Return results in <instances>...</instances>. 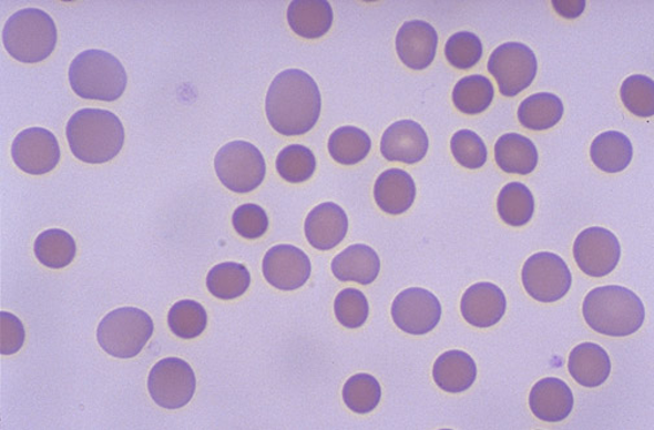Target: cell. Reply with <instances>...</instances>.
<instances>
[{"label":"cell","mask_w":654,"mask_h":430,"mask_svg":"<svg viewBox=\"0 0 654 430\" xmlns=\"http://www.w3.org/2000/svg\"><path fill=\"white\" fill-rule=\"evenodd\" d=\"M316 81L300 70L280 72L266 94V117L277 133L294 137L314 130L321 113Z\"/></svg>","instance_id":"6da1fadb"},{"label":"cell","mask_w":654,"mask_h":430,"mask_svg":"<svg viewBox=\"0 0 654 430\" xmlns=\"http://www.w3.org/2000/svg\"><path fill=\"white\" fill-rule=\"evenodd\" d=\"M67 139L72 153L88 164L115 160L124 146L125 131L120 119L106 110L83 109L67 124Z\"/></svg>","instance_id":"7a4b0ae2"},{"label":"cell","mask_w":654,"mask_h":430,"mask_svg":"<svg viewBox=\"0 0 654 430\" xmlns=\"http://www.w3.org/2000/svg\"><path fill=\"white\" fill-rule=\"evenodd\" d=\"M583 316L592 330L610 337H627L643 327L645 308L634 291L610 285L593 289L583 301Z\"/></svg>","instance_id":"3957f363"},{"label":"cell","mask_w":654,"mask_h":430,"mask_svg":"<svg viewBox=\"0 0 654 430\" xmlns=\"http://www.w3.org/2000/svg\"><path fill=\"white\" fill-rule=\"evenodd\" d=\"M73 92L83 100L115 102L124 94L127 74L120 60L103 50H86L70 66Z\"/></svg>","instance_id":"277c9868"},{"label":"cell","mask_w":654,"mask_h":430,"mask_svg":"<svg viewBox=\"0 0 654 430\" xmlns=\"http://www.w3.org/2000/svg\"><path fill=\"white\" fill-rule=\"evenodd\" d=\"M57 42L55 21L42 10H20L7 20L3 29L7 52L21 63L42 62L55 50Z\"/></svg>","instance_id":"5b68a950"},{"label":"cell","mask_w":654,"mask_h":430,"mask_svg":"<svg viewBox=\"0 0 654 430\" xmlns=\"http://www.w3.org/2000/svg\"><path fill=\"white\" fill-rule=\"evenodd\" d=\"M154 335V321L135 307L117 308L99 324L98 342L110 356L131 359L143 350Z\"/></svg>","instance_id":"8992f818"},{"label":"cell","mask_w":654,"mask_h":430,"mask_svg":"<svg viewBox=\"0 0 654 430\" xmlns=\"http://www.w3.org/2000/svg\"><path fill=\"white\" fill-rule=\"evenodd\" d=\"M215 170L225 187L245 194L263 184L266 164L260 150L253 143L234 141L219 149Z\"/></svg>","instance_id":"52a82bcc"},{"label":"cell","mask_w":654,"mask_h":430,"mask_svg":"<svg viewBox=\"0 0 654 430\" xmlns=\"http://www.w3.org/2000/svg\"><path fill=\"white\" fill-rule=\"evenodd\" d=\"M487 68L497 80L500 93L512 98L534 82L538 60L535 52L527 44L508 42L493 50Z\"/></svg>","instance_id":"ba28073f"},{"label":"cell","mask_w":654,"mask_h":430,"mask_svg":"<svg viewBox=\"0 0 654 430\" xmlns=\"http://www.w3.org/2000/svg\"><path fill=\"white\" fill-rule=\"evenodd\" d=\"M522 284L531 298L553 304L572 288L573 276L561 256L543 252L530 256L522 268Z\"/></svg>","instance_id":"9c48e42d"},{"label":"cell","mask_w":654,"mask_h":430,"mask_svg":"<svg viewBox=\"0 0 654 430\" xmlns=\"http://www.w3.org/2000/svg\"><path fill=\"white\" fill-rule=\"evenodd\" d=\"M195 390V373L185 360L166 358L151 369L149 391L154 402L163 409H182L192 401Z\"/></svg>","instance_id":"30bf717a"},{"label":"cell","mask_w":654,"mask_h":430,"mask_svg":"<svg viewBox=\"0 0 654 430\" xmlns=\"http://www.w3.org/2000/svg\"><path fill=\"white\" fill-rule=\"evenodd\" d=\"M574 259L583 274L596 278L605 277L619 266L620 240L611 231L592 226L578 234Z\"/></svg>","instance_id":"8fae6325"},{"label":"cell","mask_w":654,"mask_h":430,"mask_svg":"<svg viewBox=\"0 0 654 430\" xmlns=\"http://www.w3.org/2000/svg\"><path fill=\"white\" fill-rule=\"evenodd\" d=\"M392 320L408 335L423 336L436 329L442 319V305L429 290L410 288L395 298Z\"/></svg>","instance_id":"7c38bea8"},{"label":"cell","mask_w":654,"mask_h":430,"mask_svg":"<svg viewBox=\"0 0 654 430\" xmlns=\"http://www.w3.org/2000/svg\"><path fill=\"white\" fill-rule=\"evenodd\" d=\"M12 157L21 171L40 176L57 168L60 162L59 142L44 127H29L12 143Z\"/></svg>","instance_id":"4fadbf2b"},{"label":"cell","mask_w":654,"mask_h":430,"mask_svg":"<svg viewBox=\"0 0 654 430\" xmlns=\"http://www.w3.org/2000/svg\"><path fill=\"white\" fill-rule=\"evenodd\" d=\"M265 280L276 289L292 291L302 288L311 274L308 255L292 245H277L265 254Z\"/></svg>","instance_id":"5bb4252c"},{"label":"cell","mask_w":654,"mask_h":430,"mask_svg":"<svg viewBox=\"0 0 654 430\" xmlns=\"http://www.w3.org/2000/svg\"><path fill=\"white\" fill-rule=\"evenodd\" d=\"M429 151V137L413 120H400L387 127L380 140V153L389 162L416 164Z\"/></svg>","instance_id":"9a60e30c"},{"label":"cell","mask_w":654,"mask_h":430,"mask_svg":"<svg viewBox=\"0 0 654 430\" xmlns=\"http://www.w3.org/2000/svg\"><path fill=\"white\" fill-rule=\"evenodd\" d=\"M507 298L503 290L492 283H478L463 294L462 318L476 328H491L504 318Z\"/></svg>","instance_id":"2e32d148"},{"label":"cell","mask_w":654,"mask_h":430,"mask_svg":"<svg viewBox=\"0 0 654 430\" xmlns=\"http://www.w3.org/2000/svg\"><path fill=\"white\" fill-rule=\"evenodd\" d=\"M437 30L422 20L407 21L397 35L398 55L410 70H426L436 59Z\"/></svg>","instance_id":"e0dca14e"},{"label":"cell","mask_w":654,"mask_h":430,"mask_svg":"<svg viewBox=\"0 0 654 430\" xmlns=\"http://www.w3.org/2000/svg\"><path fill=\"white\" fill-rule=\"evenodd\" d=\"M348 216L336 203L327 202L311 209L306 221L308 243L319 252L331 250L347 236Z\"/></svg>","instance_id":"ac0fdd59"},{"label":"cell","mask_w":654,"mask_h":430,"mask_svg":"<svg viewBox=\"0 0 654 430\" xmlns=\"http://www.w3.org/2000/svg\"><path fill=\"white\" fill-rule=\"evenodd\" d=\"M529 405L539 420L560 422L572 413L574 395L565 381L558 377H545L531 389Z\"/></svg>","instance_id":"d6986e66"},{"label":"cell","mask_w":654,"mask_h":430,"mask_svg":"<svg viewBox=\"0 0 654 430\" xmlns=\"http://www.w3.org/2000/svg\"><path fill=\"white\" fill-rule=\"evenodd\" d=\"M417 188L408 172L391 168L380 173L375 185L377 205L386 214L401 215L413 206Z\"/></svg>","instance_id":"ffe728a7"},{"label":"cell","mask_w":654,"mask_h":430,"mask_svg":"<svg viewBox=\"0 0 654 430\" xmlns=\"http://www.w3.org/2000/svg\"><path fill=\"white\" fill-rule=\"evenodd\" d=\"M569 372L584 388H597L603 385L612 371L611 358L597 344L578 345L570 352Z\"/></svg>","instance_id":"44dd1931"},{"label":"cell","mask_w":654,"mask_h":430,"mask_svg":"<svg viewBox=\"0 0 654 430\" xmlns=\"http://www.w3.org/2000/svg\"><path fill=\"white\" fill-rule=\"evenodd\" d=\"M331 270L341 283L369 285L375 283L379 275V256L367 245H352L334 258Z\"/></svg>","instance_id":"7402d4cb"},{"label":"cell","mask_w":654,"mask_h":430,"mask_svg":"<svg viewBox=\"0 0 654 430\" xmlns=\"http://www.w3.org/2000/svg\"><path fill=\"white\" fill-rule=\"evenodd\" d=\"M432 377L447 393H463L477 380V365L466 351H447L433 365Z\"/></svg>","instance_id":"603a6c76"},{"label":"cell","mask_w":654,"mask_h":430,"mask_svg":"<svg viewBox=\"0 0 654 430\" xmlns=\"http://www.w3.org/2000/svg\"><path fill=\"white\" fill-rule=\"evenodd\" d=\"M333 19L331 6L326 0H294L287 9L288 25L307 40H317L329 32Z\"/></svg>","instance_id":"cb8c5ba5"},{"label":"cell","mask_w":654,"mask_h":430,"mask_svg":"<svg viewBox=\"0 0 654 430\" xmlns=\"http://www.w3.org/2000/svg\"><path fill=\"white\" fill-rule=\"evenodd\" d=\"M495 161L501 171L530 175L539 162L535 143L519 133H507L495 143Z\"/></svg>","instance_id":"d4e9b609"},{"label":"cell","mask_w":654,"mask_h":430,"mask_svg":"<svg viewBox=\"0 0 654 430\" xmlns=\"http://www.w3.org/2000/svg\"><path fill=\"white\" fill-rule=\"evenodd\" d=\"M590 155L593 164L606 173H619L629 167L633 161V143L626 134L610 131L593 140Z\"/></svg>","instance_id":"484cf974"},{"label":"cell","mask_w":654,"mask_h":430,"mask_svg":"<svg viewBox=\"0 0 654 430\" xmlns=\"http://www.w3.org/2000/svg\"><path fill=\"white\" fill-rule=\"evenodd\" d=\"M564 103L558 95L538 93L520 104L517 115L527 130L540 132L556 126L564 116Z\"/></svg>","instance_id":"4316f807"},{"label":"cell","mask_w":654,"mask_h":430,"mask_svg":"<svg viewBox=\"0 0 654 430\" xmlns=\"http://www.w3.org/2000/svg\"><path fill=\"white\" fill-rule=\"evenodd\" d=\"M34 253L43 266L60 269L70 266L74 260L78 246L70 233L62 229H49L37 237Z\"/></svg>","instance_id":"83f0119b"},{"label":"cell","mask_w":654,"mask_h":430,"mask_svg":"<svg viewBox=\"0 0 654 430\" xmlns=\"http://www.w3.org/2000/svg\"><path fill=\"white\" fill-rule=\"evenodd\" d=\"M495 96L492 82L482 74L468 75L456 84L452 93L454 108L467 113L478 115L490 108Z\"/></svg>","instance_id":"f1b7e54d"},{"label":"cell","mask_w":654,"mask_h":430,"mask_svg":"<svg viewBox=\"0 0 654 430\" xmlns=\"http://www.w3.org/2000/svg\"><path fill=\"white\" fill-rule=\"evenodd\" d=\"M251 285V275L243 264L226 262L213 267L207 276V288L218 299L239 298Z\"/></svg>","instance_id":"f546056e"},{"label":"cell","mask_w":654,"mask_h":430,"mask_svg":"<svg viewBox=\"0 0 654 430\" xmlns=\"http://www.w3.org/2000/svg\"><path fill=\"white\" fill-rule=\"evenodd\" d=\"M534 195L527 185L511 183L501 188L498 197V213L505 224L527 225L534 216Z\"/></svg>","instance_id":"4dcf8cb0"},{"label":"cell","mask_w":654,"mask_h":430,"mask_svg":"<svg viewBox=\"0 0 654 430\" xmlns=\"http://www.w3.org/2000/svg\"><path fill=\"white\" fill-rule=\"evenodd\" d=\"M370 150L369 134L356 126H341L329 139V153L339 164H359L369 155Z\"/></svg>","instance_id":"1f68e13d"},{"label":"cell","mask_w":654,"mask_h":430,"mask_svg":"<svg viewBox=\"0 0 654 430\" xmlns=\"http://www.w3.org/2000/svg\"><path fill=\"white\" fill-rule=\"evenodd\" d=\"M382 389L375 376L359 373L348 379L344 388V401L355 413H369L377 409Z\"/></svg>","instance_id":"d6a6232c"},{"label":"cell","mask_w":654,"mask_h":430,"mask_svg":"<svg viewBox=\"0 0 654 430\" xmlns=\"http://www.w3.org/2000/svg\"><path fill=\"white\" fill-rule=\"evenodd\" d=\"M208 316L197 301L185 299L177 301L170 311L168 324L174 335L184 339L200 337L207 328Z\"/></svg>","instance_id":"836d02e7"},{"label":"cell","mask_w":654,"mask_h":430,"mask_svg":"<svg viewBox=\"0 0 654 430\" xmlns=\"http://www.w3.org/2000/svg\"><path fill=\"white\" fill-rule=\"evenodd\" d=\"M316 156L303 145L285 147L277 157L276 167L279 176L292 184L306 183L316 171Z\"/></svg>","instance_id":"e575fe53"},{"label":"cell","mask_w":654,"mask_h":430,"mask_svg":"<svg viewBox=\"0 0 654 430\" xmlns=\"http://www.w3.org/2000/svg\"><path fill=\"white\" fill-rule=\"evenodd\" d=\"M621 100L625 108L637 117L654 115V82L648 75L634 74L623 81Z\"/></svg>","instance_id":"d590c367"},{"label":"cell","mask_w":654,"mask_h":430,"mask_svg":"<svg viewBox=\"0 0 654 430\" xmlns=\"http://www.w3.org/2000/svg\"><path fill=\"white\" fill-rule=\"evenodd\" d=\"M444 54L448 63L458 70L467 71L482 59L483 44L474 33L459 32L447 41Z\"/></svg>","instance_id":"8d00e7d4"},{"label":"cell","mask_w":654,"mask_h":430,"mask_svg":"<svg viewBox=\"0 0 654 430\" xmlns=\"http://www.w3.org/2000/svg\"><path fill=\"white\" fill-rule=\"evenodd\" d=\"M452 155L463 168H482L489 156L486 143L473 131L462 130L453 134L451 140Z\"/></svg>","instance_id":"74e56055"},{"label":"cell","mask_w":654,"mask_h":430,"mask_svg":"<svg viewBox=\"0 0 654 430\" xmlns=\"http://www.w3.org/2000/svg\"><path fill=\"white\" fill-rule=\"evenodd\" d=\"M334 309L338 321L348 329L362 327L369 318V301L359 289L341 290Z\"/></svg>","instance_id":"f35d334b"},{"label":"cell","mask_w":654,"mask_h":430,"mask_svg":"<svg viewBox=\"0 0 654 430\" xmlns=\"http://www.w3.org/2000/svg\"><path fill=\"white\" fill-rule=\"evenodd\" d=\"M233 225L239 236L255 239L263 237L268 231L269 218L263 207L248 203L234 211Z\"/></svg>","instance_id":"ab89813d"},{"label":"cell","mask_w":654,"mask_h":430,"mask_svg":"<svg viewBox=\"0 0 654 430\" xmlns=\"http://www.w3.org/2000/svg\"><path fill=\"white\" fill-rule=\"evenodd\" d=\"M25 342L24 324L9 313L0 314V354L2 356H12L20 351Z\"/></svg>","instance_id":"60d3db41"},{"label":"cell","mask_w":654,"mask_h":430,"mask_svg":"<svg viewBox=\"0 0 654 430\" xmlns=\"http://www.w3.org/2000/svg\"><path fill=\"white\" fill-rule=\"evenodd\" d=\"M554 11L564 19L580 18L585 9V0H553Z\"/></svg>","instance_id":"b9f144b4"}]
</instances>
